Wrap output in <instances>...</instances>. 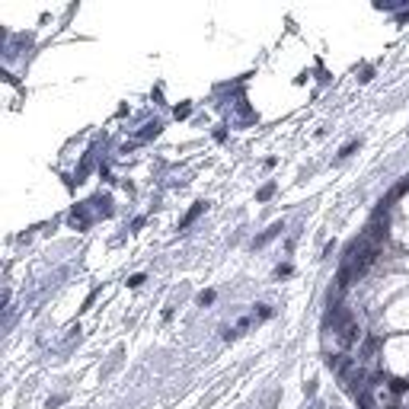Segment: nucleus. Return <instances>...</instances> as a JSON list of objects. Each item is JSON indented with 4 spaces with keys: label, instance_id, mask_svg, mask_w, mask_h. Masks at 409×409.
<instances>
[{
    "label": "nucleus",
    "instance_id": "nucleus-1",
    "mask_svg": "<svg viewBox=\"0 0 409 409\" xmlns=\"http://www.w3.org/2000/svg\"><path fill=\"white\" fill-rule=\"evenodd\" d=\"M361 336V329H358V323H355L352 317H345V323H342V329H339V342L342 345H352L355 339Z\"/></svg>",
    "mask_w": 409,
    "mask_h": 409
},
{
    "label": "nucleus",
    "instance_id": "nucleus-2",
    "mask_svg": "<svg viewBox=\"0 0 409 409\" xmlns=\"http://www.w3.org/2000/svg\"><path fill=\"white\" fill-rule=\"evenodd\" d=\"M282 230H285V224H282V221H278V224H272V227H268V230L262 233V237H256V240H253V246H265V243L272 240V237H278Z\"/></svg>",
    "mask_w": 409,
    "mask_h": 409
},
{
    "label": "nucleus",
    "instance_id": "nucleus-3",
    "mask_svg": "<svg viewBox=\"0 0 409 409\" xmlns=\"http://www.w3.org/2000/svg\"><path fill=\"white\" fill-rule=\"evenodd\" d=\"M160 121H151V125H144V131H141V138H157V134H160Z\"/></svg>",
    "mask_w": 409,
    "mask_h": 409
},
{
    "label": "nucleus",
    "instance_id": "nucleus-4",
    "mask_svg": "<svg viewBox=\"0 0 409 409\" xmlns=\"http://www.w3.org/2000/svg\"><path fill=\"white\" fill-rule=\"evenodd\" d=\"M202 211H205V202H198V205L192 208V211H189V214H186V221H182V227H186V224H192V221H195V217H198V214H202Z\"/></svg>",
    "mask_w": 409,
    "mask_h": 409
},
{
    "label": "nucleus",
    "instance_id": "nucleus-5",
    "mask_svg": "<svg viewBox=\"0 0 409 409\" xmlns=\"http://www.w3.org/2000/svg\"><path fill=\"white\" fill-rule=\"evenodd\" d=\"M390 390H393V393H406L409 384H406V380H399V377H393V380H390Z\"/></svg>",
    "mask_w": 409,
    "mask_h": 409
},
{
    "label": "nucleus",
    "instance_id": "nucleus-6",
    "mask_svg": "<svg viewBox=\"0 0 409 409\" xmlns=\"http://www.w3.org/2000/svg\"><path fill=\"white\" fill-rule=\"evenodd\" d=\"M406 189H409V176H406L403 182H399V186L393 189V192H390V198H399V195H403V192H406Z\"/></svg>",
    "mask_w": 409,
    "mask_h": 409
},
{
    "label": "nucleus",
    "instance_id": "nucleus-7",
    "mask_svg": "<svg viewBox=\"0 0 409 409\" xmlns=\"http://www.w3.org/2000/svg\"><path fill=\"white\" fill-rule=\"evenodd\" d=\"M272 192H275V186H272V182H268L265 189H259V195H256V198H259V202H265V198H272Z\"/></svg>",
    "mask_w": 409,
    "mask_h": 409
},
{
    "label": "nucleus",
    "instance_id": "nucleus-8",
    "mask_svg": "<svg viewBox=\"0 0 409 409\" xmlns=\"http://www.w3.org/2000/svg\"><path fill=\"white\" fill-rule=\"evenodd\" d=\"M214 301V291H202L198 294V304H211Z\"/></svg>",
    "mask_w": 409,
    "mask_h": 409
},
{
    "label": "nucleus",
    "instance_id": "nucleus-9",
    "mask_svg": "<svg viewBox=\"0 0 409 409\" xmlns=\"http://www.w3.org/2000/svg\"><path fill=\"white\" fill-rule=\"evenodd\" d=\"M358 144H361V141H352V144H345V147H342V154H339V157H349V154H352V151H355Z\"/></svg>",
    "mask_w": 409,
    "mask_h": 409
},
{
    "label": "nucleus",
    "instance_id": "nucleus-10",
    "mask_svg": "<svg viewBox=\"0 0 409 409\" xmlns=\"http://www.w3.org/2000/svg\"><path fill=\"white\" fill-rule=\"evenodd\" d=\"M374 349H377V339H368V342H364V355H371Z\"/></svg>",
    "mask_w": 409,
    "mask_h": 409
},
{
    "label": "nucleus",
    "instance_id": "nucleus-11",
    "mask_svg": "<svg viewBox=\"0 0 409 409\" xmlns=\"http://www.w3.org/2000/svg\"><path fill=\"white\" fill-rule=\"evenodd\" d=\"M141 282H144V275H131V278H128V285H131V288H138Z\"/></svg>",
    "mask_w": 409,
    "mask_h": 409
},
{
    "label": "nucleus",
    "instance_id": "nucleus-12",
    "mask_svg": "<svg viewBox=\"0 0 409 409\" xmlns=\"http://www.w3.org/2000/svg\"><path fill=\"white\" fill-rule=\"evenodd\" d=\"M189 115V106H176V118H186Z\"/></svg>",
    "mask_w": 409,
    "mask_h": 409
}]
</instances>
